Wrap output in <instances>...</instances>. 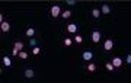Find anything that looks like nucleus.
I'll use <instances>...</instances> for the list:
<instances>
[{
	"label": "nucleus",
	"mask_w": 131,
	"mask_h": 83,
	"mask_svg": "<svg viewBox=\"0 0 131 83\" xmlns=\"http://www.w3.org/2000/svg\"><path fill=\"white\" fill-rule=\"evenodd\" d=\"M73 42H74V44H77V45L83 44V35H82L80 32L74 34V35H73Z\"/></svg>",
	"instance_id": "4468645a"
},
{
	"label": "nucleus",
	"mask_w": 131,
	"mask_h": 83,
	"mask_svg": "<svg viewBox=\"0 0 131 83\" xmlns=\"http://www.w3.org/2000/svg\"><path fill=\"white\" fill-rule=\"evenodd\" d=\"M82 60H83V63L92 61L93 60V53H92L90 50H84L83 53H82Z\"/></svg>",
	"instance_id": "9d476101"
},
{
	"label": "nucleus",
	"mask_w": 131,
	"mask_h": 83,
	"mask_svg": "<svg viewBox=\"0 0 131 83\" xmlns=\"http://www.w3.org/2000/svg\"><path fill=\"white\" fill-rule=\"evenodd\" d=\"M18 54H19V50L13 47V48H12V55H18Z\"/></svg>",
	"instance_id": "5701e85b"
},
{
	"label": "nucleus",
	"mask_w": 131,
	"mask_h": 83,
	"mask_svg": "<svg viewBox=\"0 0 131 83\" xmlns=\"http://www.w3.org/2000/svg\"><path fill=\"white\" fill-rule=\"evenodd\" d=\"M79 29H80V25L77 22H69L64 25V32L67 35H74V34L79 32Z\"/></svg>",
	"instance_id": "f257e3e1"
},
{
	"label": "nucleus",
	"mask_w": 131,
	"mask_h": 83,
	"mask_svg": "<svg viewBox=\"0 0 131 83\" xmlns=\"http://www.w3.org/2000/svg\"><path fill=\"white\" fill-rule=\"evenodd\" d=\"M105 70H106L108 73H115V71H117V69L114 67V64H112V63H111L109 60L105 63Z\"/></svg>",
	"instance_id": "2eb2a0df"
},
{
	"label": "nucleus",
	"mask_w": 131,
	"mask_h": 83,
	"mask_svg": "<svg viewBox=\"0 0 131 83\" xmlns=\"http://www.w3.org/2000/svg\"><path fill=\"white\" fill-rule=\"evenodd\" d=\"M2 60H3V66H5V67H10V66H12V58H10L9 55H3V57H2Z\"/></svg>",
	"instance_id": "f3484780"
},
{
	"label": "nucleus",
	"mask_w": 131,
	"mask_h": 83,
	"mask_svg": "<svg viewBox=\"0 0 131 83\" xmlns=\"http://www.w3.org/2000/svg\"><path fill=\"white\" fill-rule=\"evenodd\" d=\"M115 48V39L114 38H106L102 42V51L103 53H112Z\"/></svg>",
	"instance_id": "f03ea898"
},
{
	"label": "nucleus",
	"mask_w": 131,
	"mask_h": 83,
	"mask_svg": "<svg viewBox=\"0 0 131 83\" xmlns=\"http://www.w3.org/2000/svg\"><path fill=\"white\" fill-rule=\"evenodd\" d=\"M102 38H103V34L101 32L99 29H93V31L90 32V39H92L93 44H101Z\"/></svg>",
	"instance_id": "20e7f679"
},
{
	"label": "nucleus",
	"mask_w": 131,
	"mask_h": 83,
	"mask_svg": "<svg viewBox=\"0 0 131 83\" xmlns=\"http://www.w3.org/2000/svg\"><path fill=\"white\" fill-rule=\"evenodd\" d=\"M99 10H101L102 16H109V15L114 13V6L111 5V3H108V2H103V3H101V6H99Z\"/></svg>",
	"instance_id": "7ed1b4c3"
},
{
	"label": "nucleus",
	"mask_w": 131,
	"mask_h": 83,
	"mask_svg": "<svg viewBox=\"0 0 131 83\" xmlns=\"http://www.w3.org/2000/svg\"><path fill=\"white\" fill-rule=\"evenodd\" d=\"M109 61L112 63L114 67H115L117 70H118V69H121L122 66H124V60H122V58L119 57V55H112V57L109 58Z\"/></svg>",
	"instance_id": "0eeeda50"
},
{
	"label": "nucleus",
	"mask_w": 131,
	"mask_h": 83,
	"mask_svg": "<svg viewBox=\"0 0 131 83\" xmlns=\"http://www.w3.org/2000/svg\"><path fill=\"white\" fill-rule=\"evenodd\" d=\"M32 50H31V54L32 55H39V54H42V47H39V45H35V47H31Z\"/></svg>",
	"instance_id": "dca6fc26"
},
{
	"label": "nucleus",
	"mask_w": 131,
	"mask_h": 83,
	"mask_svg": "<svg viewBox=\"0 0 131 83\" xmlns=\"http://www.w3.org/2000/svg\"><path fill=\"white\" fill-rule=\"evenodd\" d=\"M74 44L73 42V38H70V37H63L61 38V45L63 47H71Z\"/></svg>",
	"instance_id": "ddd939ff"
},
{
	"label": "nucleus",
	"mask_w": 131,
	"mask_h": 83,
	"mask_svg": "<svg viewBox=\"0 0 131 83\" xmlns=\"http://www.w3.org/2000/svg\"><path fill=\"white\" fill-rule=\"evenodd\" d=\"M2 22H5V15H3V13L0 15V23H2Z\"/></svg>",
	"instance_id": "b1692460"
},
{
	"label": "nucleus",
	"mask_w": 131,
	"mask_h": 83,
	"mask_svg": "<svg viewBox=\"0 0 131 83\" xmlns=\"http://www.w3.org/2000/svg\"><path fill=\"white\" fill-rule=\"evenodd\" d=\"M66 5L67 6H74V5H77V2H76V0H66Z\"/></svg>",
	"instance_id": "412c9836"
},
{
	"label": "nucleus",
	"mask_w": 131,
	"mask_h": 83,
	"mask_svg": "<svg viewBox=\"0 0 131 83\" xmlns=\"http://www.w3.org/2000/svg\"><path fill=\"white\" fill-rule=\"evenodd\" d=\"M71 13H73V12H71L70 9H64L63 12H61V15H60V16H61V18H63V19L66 20V19H70V18H71Z\"/></svg>",
	"instance_id": "a211bd4d"
},
{
	"label": "nucleus",
	"mask_w": 131,
	"mask_h": 83,
	"mask_svg": "<svg viewBox=\"0 0 131 83\" xmlns=\"http://www.w3.org/2000/svg\"><path fill=\"white\" fill-rule=\"evenodd\" d=\"M125 64H131V54H127L125 55V60H124Z\"/></svg>",
	"instance_id": "4be33fe9"
},
{
	"label": "nucleus",
	"mask_w": 131,
	"mask_h": 83,
	"mask_svg": "<svg viewBox=\"0 0 131 83\" xmlns=\"http://www.w3.org/2000/svg\"><path fill=\"white\" fill-rule=\"evenodd\" d=\"M35 34H37V29H35L32 25H28L26 29H25V37L26 38H34L35 37Z\"/></svg>",
	"instance_id": "9b49d317"
},
{
	"label": "nucleus",
	"mask_w": 131,
	"mask_h": 83,
	"mask_svg": "<svg viewBox=\"0 0 131 83\" xmlns=\"http://www.w3.org/2000/svg\"><path fill=\"white\" fill-rule=\"evenodd\" d=\"M89 15L95 19V20H99V19L102 18V13H101V10H99V6H95V7H92V9L89 10Z\"/></svg>",
	"instance_id": "6e6552de"
},
{
	"label": "nucleus",
	"mask_w": 131,
	"mask_h": 83,
	"mask_svg": "<svg viewBox=\"0 0 131 83\" xmlns=\"http://www.w3.org/2000/svg\"><path fill=\"white\" fill-rule=\"evenodd\" d=\"M24 77L26 79V80L34 79V77H35V70H34L32 67H25V69H24Z\"/></svg>",
	"instance_id": "1a4fd4ad"
},
{
	"label": "nucleus",
	"mask_w": 131,
	"mask_h": 83,
	"mask_svg": "<svg viewBox=\"0 0 131 83\" xmlns=\"http://www.w3.org/2000/svg\"><path fill=\"white\" fill-rule=\"evenodd\" d=\"M96 70H98V64L96 63H93V61L84 63V73L86 74H93V73H96Z\"/></svg>",
	"instance_id": "39448f33"
},
{
	"label": "nucleus",
	"mask_w": 131,
	"mask_h": 83,
	"mask_svg": "<svg viewBox=\"0 0 131 83\" xmlns=\"http://www.w3.org/2000/svg\"><path fill=\"white\" fill-rule=\"evenodd\" d=\"M10 26H12V25H10L9 20H5V22L0 23V29H2V32L3 34H9L10 32Z\"/></svg>",
	"instance_id": "f8f14e48"
},
{
	"label": "nucleus",
	"mask_w": 131,
	"mask_h": 83,
	"mask_svg": "<svg viewBox=\"0 0 131 83\" xmlns=\"http://www.w3.org/2000/svg\"><path fill=\"white\" fill-rule=\"evenodd\" d=\"M61 12H63V10H61V7L58 5H51L50 6V18L51 19H57L61 15Z\"/></svg>",
	"instance_id": "423d86ee"
},
{
	"label": "nucleus",
	"mask_w": 131,
	"mask_h": 83,
	"mask_svg": "<svg viewBox=\"0 0 131 83\" xmlns=\"http://www.w3.org/2000/svg\"><path fill=\"white\" fill-rule=\"evenodd\" d=\"M13 47H15V48H18L19 51L25 50V44H24L22 41H19V39H16V41L13 42Z\"/></svg>",
	"instance_id": "6ab92c4d"
},
{
	"label": "nucleus",
	"mask_w": 131,
	"mask_h": 83,
	"mask_svg": "<svg viewBox=\"0 0 131 83\" xmlns=\"http://www.w3.org/2000/svg\"><path fill=\"white\" fill-rule=\"evenodd\" d=\"M18 57L20 58V60H26V58L29 57V53H28V51H25V50H22V51H19Z\"/></svg>",
	"instance_id": "aec40b11"
}]
</instances>
